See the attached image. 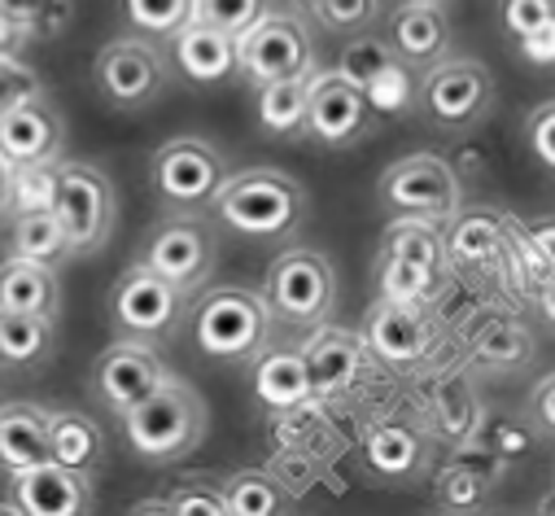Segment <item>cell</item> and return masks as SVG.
<instances>
[{
	"label": "cell",
	"mask_w": 555,
	"mask_h": 516,
	"mask_svg": "<svg viewBox=\"0 0 555 516\" xmlns=\"http://www.w3.org/2000/svg\"><path fill=\"white\" fill-rule=\"evenodd\" d=\"M210 210L245 241H285L307 219V189L275 167H245L228 171Z\"/></svg>",
	"instance_id": "obj_1"
},
{
	"label": "cell",
	"mask_w": 555,
	"mask_h": 516,
	"mask_svg": "<svg viewBox=\"0 0 555 516\" xmlns=\"http://www.w3.org/2000/svg\"><path fill=\"white\" fill-rule=\"evenodd\" d=\"M118 421H122V438H127L131 455H141L145 464H176L202 447L210 412H206V399L189 380L167 372L158 390L145 395Z\"/></svg>",
	"instance_id": "obj_2"
},
{
	"label": "cell",
	"mask_w": 555,
	"mask_h": 516,
	"mask_svg": "<svg viewBox=\"0 0 555 516\" xmlns=\"http://www.w3.org/2000/svg\"><path fill=\"white\" fill-rule=\"evenodd\" d=\"M447 232L434 219L393 215V223L380 236L376 254V281L380 298L393 302H429L447 272Z\"/></svg>",
	"instance_id": "obj_3"
},
{
	"label": "cell",
	"mask_w": 555,
	"mask_h": 516,
	"mask_svg": "<svg viewBox=\"0 0 555 516\" xmlns=\"http://www.w3.org/2000/svg\"><path fill=\"white\" fill-rule=\"evenodd\" d=\"M49 210L66 228L75 254H101L114 236V219H118L114 184L92 163L57 158L49 167Z\"/></svg>",
	"instance_id": "obj_4"
},
{
	"label": "cell",
	"mask_w": 555,
	"mask_h": 516,
	"mask_svg": "<svg viewBox=\"0 0 555 516\" xmlns=\"http://www.w3.org/2000/svg\"><path fill=\"white\" fill-rule=\"evenodd\" d=\"M271 307L241 285H215L193 307V341L206 359H254L267 346Z\"/></svg>",
	"instance_id": "obj_5"
},
{
	"label": "cell",
	"mask_w": 555,
	"mask_h": 516,
	"mask_svg": "<svg viewBox=\"0 0 555 516\" xmlns=\"http://www.w3.org/2000/svg\"><path fill=\"white\" fill-rule=\"evenodd\" d=\"M189 315V294L158 276L150 263H131L122 268V276L109 289V320L118 328V337H135V341H167L176 337V328Z\"/></svg>",
	"instance_id": "obj_6"
},
{
	"label": "cell",
	"mask_w": 555,
	"mask_h": 516,
	"mask_svg": "<svg viewBox=\"0 0 555 516\" xmlns=\"http://www.w3.org/2000/svg\"><path fill=\"white\" fill-rule=\"evenodd\" d=\"M385 210L393 215H415V219H434L451 223L464 210V184L460 171L438 158V154H406L380 171L376 184Z\"/></svg>",
	"instance_id": "obj_7"
},
{
	"label": "cell",
	"mask_w": 555,
	"mask_h": 516,
	"mask_svg": "<svg viewBox=\"0 0 555 516\" xmlns=\"http://www.w3.org/2000/svg\"><path fill=\"white\" fill-rule=\"evenodd\" d=\"M494 105V75L477 57H438L421 79V114L438 132H468Z\"/></svg>",
	"instance_id": "obj_8"
},
{
	"label": "cell",
	"mask_w": 555,
	"mask_h": 516,
	"mask_svg": "<svg viewBox=\"0 0 555 516\" xmlns=\"http://www.w3.org/2000/svg\"><path fill=\"white\" fill-rule=\"evenodd\" d=\"M267 307L289 324H324L337 307L333 263L315 249H285L267 268Z\"/></svg>",
	"instance_id": "obj_9"
},
{
	"label": "cell",
	"mask_w": 555,
	"mask_h": 516,
	"mask_svg": "<svg viewBox=\"0 0 555 516\" xmlns=\"http://www.w3.org/2000/svg\"><path fill=\"white\" fill-rule=\"evenodd\" d=\"M150 180H154V193L167 210L197 215L215 202L219 184L228 180V163L215 145L197 141V137H176L154 154Z\"/></svg>",
	"instance_id": "obj_10"
},
{
	"label": "cell",
	"mask_w": 555,
	"mask_h": 516,
	"mask_svg": "<svg viewBox=\"0 0 555 516\" xmlns=\"http://www.w3.org/2000/svg\"><path fill=\"white\" fill-rule=\"evenodd\" d=\"M236 70L262 88L275 79H294V75H311L315 70V44L311 31L294 18V14H262L254 27H245L236 36Z\"/></svg>",
	"instance_id": "obj_11"
},
{
	"label": "cell",
	"mask_w": 555,
	"mask_h": 516,
	"mask_svg": "<svg viewBox=\"0 0 555 516\" xmlns=\"http://www.w3.org/2000/svg\"><path fill=\"white\" fill-rule=\"evenodd\" d=\"M141 263H150L158 276H167V281H176L184 294H193V289H202V285L215 276L219 236H215V228H210L202 215L176 210L171 219H163V223L150 232Z\"/></svg>",
	"instance_id": "obj_12"
},
{
	"label": "cell",
	"mask_w": 555,
	"mask_h": 516,
	"mask_svg": "<svg viewBox=\"0 0 555 516\" xmlns=\"http://www.w3.org/2000/svg\"><path fill=\"white\" fill-rule=\"evenodd\" d=\"M376 127V109L372 101L337 70H315L311 75V96H307V127L302 132L324 145V150H354L359 141H367V132Z\"/></svg>",
	"instance_id": "obj_13"
},
{
	"label": "cell",
	"mask_w": 555,
	"mask_h": 516,
	"mask_svg": "<svg viewBox=\"0 0 555 516\" xmlns=\"http://www.w3.org/2000/svg\"><path fill=\"white\" fill-rule=\"evenodd\" d=\"M92 75H96V88L109 105L145 109V105L158 101V92L167 83V62L145 36H122V40H109L96 53Z\"/></svg>",
	"instance_id": "obj_14"
},
{
	"label": "cell",
	"mask_w": 555,
	"mask_h": 516,
	"mask_svg": "<svg viewBox=\"0 0 555 516\" xmlns=\"http://www.w3.org/2000/svg\"><path fill=\"white\" fill-rule=\"evenodd\" d=\"M163 376H167V367H163V359H158V350L150 341L118 337L92 363V395L101 399V408L122 416L145 395H154L163 385Z\"/></svg>",
	"instance_id": "obj_15"
},
{
	"label": "cell",
	"mask_w": 555,
	"mask_h": 516,
	"mask_svg": "<svg viewBox=\"0 0 555 516\" xmlns=\"http://www.w3.org/2000/svg\"><path fill=\"white\" fill-rule=\"evenodd\" d=\"M363 346L389 367H421L438 346V324L425 315V302L376 298L363 324Z\"/></svg>",
	"instance_id": "obj_16"
},
{
	"label": "cell",
	"mask_w": 555,
	"mask_h": 516,
	"mask_svg": "<svg viewBox=\"0 0 555 516\" xmlns=\"http://www.w3.org/2000/svg\"><path fill=\"white\" fill-rule=\"evenodd\" d=\"M66 145V122L49 105V96H31L0 114V154L14 171L53 167Z\"/></svg>",
	"instance_id": "obj_17"
},
{
	"label": "cell",
	"mask_w": 555,
	"mask_h": 516,
	"mask_svg": "<svg viewBox=\"0 0 555 516\" xmlns=\"http://www.w3.org/2000/svg\"><path fill=\"white\" fill-rule=\"evenodd\" d=\"M337 75H346L372 101L376 114H398L411 101L406 62L376 36H354L337 57Z\"/></svg>",
	"instance_id": "obj_18"
},
{
	"label": "cell",
	"mask_w": 555,
	"mask_h": 516,
	"mask_svg": "<svg viewBox=\"0 0 555 516\" xmlns=\"http://www.w3.org/2000/svg\"><path fill=\"white\" fill-rule=\"evenodd\" d=\"M10 499L27 516H83L92 512V477L57 460L10 473Z\"/></svg>",
	"instance_id": "obj_19"
},
{
	"label": "cell",
	"mask_w": 555,
	"mask_h": 516,
	"mask_svg": "<svg viewBox=\"0 0 555 516\" xmlns=\"http://www.w3.org/2000/svg\"><path fill=\"white\" fill-rule=\"evenodd\" d=\"M516 254V223L499 210H460L447 223V258L473 272H490Z\"/></svg>",
	"instance_id": "obj_20"
},
{
	"label": "cell",
	"mask_w": 555,
	"mask_h": 516,
	"mask_svg": "<svg viewBox=\"0 0 555 516\" xmlns=\"http://www.w3.org/2000/svg\"><path fill=\"white\" fill-rule=\"evenodd\" d=\"M389 49L406 66H434L451 49V18L442 5H406L398 0V10L389 14Z\"/></svg>",
	"instance_id": "obj_21"
},
{
	"label": "cell",
	"mask_w": 555,
	"mask_h": 516,
	"mask_svg": "<svg viewBox=\"0 0 555 516\" xmlns=\"http://www.w3.org/2000/svg\"><path fill=\"white\" fill-rule=\"evenodd\" d=\"M171 62L189 83H202V88L223 83L236 70V36L215 31L193 18L171 36Z\"/></svg>",
	"instance_id": "obj_22"
},
{
	"label": "cell",
	"mask_w": 555,
	"mask_h": 516,
	"mask_svg": "<svg viewBox=\"0 0 555 516\" xmlns=\"http://www.w3.org/2000/svg\"><path fill=\"white\" fill-rule=\"evenodd\" d=\"M249 380H254V399L271 412H294L315 399L311 367H307L302 350H258Z\"/></svg>",
	"instance_id": "obj_23"
},
{
	"label": "cell",
	"mask_w": 555,
	"mask_h": 516,
	"mask_svg": "<svg viewBox=\"0 0 555 516\" xmlns=\"http://www.w3.org/2000/svg\"><path fill=\"white\" fill-rule=\"evenodd\" d=\"M425 460H429L425 438L402 421H376L363 429V464L380 481H411L425 468Z\"/></svg>",
	"instance_id": "obj_24"
},
{
	"label": "cell",
	"mask_w": 555,
	"mask_h": 516,
	"mask_svg": "<svg viewBox=\"0 0 555 516\" xmlns=\"http://www.w3.org/2000/svg\"><path fill=\"white\" fill-rule=\"evenodd\" d=\"M307 367H311V385L315 395H341L354 385L359 367H363V333H346V328H320L307 341Z\"/></svg>",
	"instance_id": "obj_25"
},
{
	"label": "cell",
	"mask_w": 555,
	"mask_h": 516,
	"mask_svg": "<svg viewBox=\"0 0 555 516\" xmlns=\"http://www.w3.org/2000/svg\"><path fill=\"white\" fill-rule=\"evenodd\" d=\"M53 460L49 451V412L36 403H0V468L23 473Z\"/></svg>",
	"instance_id": "obj_26"
},
{
	"label": "cell",
	"mask_w": 555,
	"mask_h": 516,
	"mask_svg": "<svg viewBox=\"0 0 555 516\" xmlns=\"http://www.w3.org/2000/svg\"><path fill=\"white\" fill-rule=\"evenodd\" d=\"M0 307L5 311H27V315H53L62 311V281L57 268L31 263V258H5L0 263Z\"/></svg>",
	"instance_id": "obj_27"
},
{
	"label": "cell",
	"mask_w": 555,
	"mask_h": 516,
	"mask_svg": "<svg viewBox=\"0 0 555 516\" xmlns=\"http://www.w3.org/2000/svg\"><path fill=\"white\" fill-rule=\"evenodd\" d=\"M499 464L503 460H494L490 451H473V455H460V460H451L442 473H438V503L447 507V512H473V507H481L486 503V494H490V486H494V477H499Z\"/></svg>",
	"instance_id": "obj_28"
},
{
	"label": "cell",
	"mask_w": 555,
	"mask_h": 516,
	"mask_svg": "<svg viewBox=\"0 0 555 516\" xmlns=\"http://www.w3.org/2000/svg\"><path fill=\"white\" fill-rule=\"evenodd\" d=\"M53 315H27L0 307V367H40L53 354Z\"/></svg>",
	"instance_id": "obj_29"
},
{
	"label": "cell",
	"mask_w": 555,
	"mask_h": 516,
	"mask_svg": "<svg viewBox=\"0 0 555 516\" xmlns=\"http://www.w3.org/2000/svg\"><path fill=\"white\" fill-rule=\"evenodd\" d=\"M49 451L57 464L92 477L101 468V455H105L101 425L83 412H49Z\"/></svg>",
	"instance_id": "obj_30"
},
{
	"label": "cell",
	"mask_w": 555,
	"mask_h": 516,
	"mask_svg": "<svg viewBox=\"0 0 555 516\" xmlns=\"http://www.w3.org/2000/svg\"><path fill=\"white\" fill-rule=\"evenodd\" d=\"M14 254L31 258V263H44V268H62L66 258H75V249L66 241V228L57 223V215L49 206H23L18 210V219H14Z\"/></svg>",
	"instance_id": "obj_31"
},
{
	"label": "cell",
	"mask_w": 555,
	"mask_h": 516,
	"mask_svg": "<svg viewBox=\"0 0 555 516\" xmlns=\"http://www.w3.org/2000/svg\"><path fill=\"white\" fill-rule=\"evenodd\" d=\"M315 75V70H311ZM311 75H294V79H275L258 88V122L271 137H298L307 127V96H311Z\"/></svg>",
	"instance_id": "obj_32"
},
{
	"label": "cell",
	"mask_w": 555,
	"mask_h": 516,
	"mask_svg": "<svg viewBox=\"0 0 555 516\" xmlns=\"http://www.w3.org/2000/svg\"><path fill=\"white\" fill-rule=\"evenodd\" d=\"M468 350L486 363V367H520V363H529V354H533V337L512 320V315H486L477 328H473V337H468Z\"/></svg>",
	"instance_id": "obj_33"
},
{
	"label": "cell",
	"mask_w": 555,
	"mask_h": 516,
	"mask_svg": "<svg viewBox=\"0 0 555 516\" xmlns=\"http://www.w3.org/2000/svg\"><path fill=\"white\" fill-rule=\"evenodd\" d=\"M223 499H228V516H281V512H289L285 486L258 468L232 473L223 481Z\"/></svg>",
	"instance_id": "obj_34"
},
{
	"label": "cell",
	"mask_w": 555,
	"mask_h": 516,
	"mask_svg": "<svg viewBox=\"0 0 555 516\" xmlns=\"http://www.w3.org/2000/svg\"><path fill=\"white\" fill-rule=\"evenodd\" d=\"M0 18L23 40H57L70 27L75 5L70 0H0Z\"/></svg>",
	"instance_id": "obj_35"
},
{
	"label": "cell",
	"mask_w": 555,
	"mask_h": 516,
	"mask_svg": "<svg viewBox=\"0 0 555 516\" xmlns=\"http://www.w3.org/2000/svg\"><path fill=\"white\" fill-rule=\"evenodd\" d=\"M122 18L135 36L171 40L184 23H193V0H122Z\"/></svg>",
	"instance_id": "obj_36"
},
{
	"label": "cell",
	"mask_w": 555,
	"mask_h": 516,
	"mask_svg": "<svg viewBox=\"0 0 555 516\" xmlns=\"http://www.w3.org/2000/svg\"><path fill=\"white\" fill-rule=\"evenodd\" d=\"M262 14H267V0H193V18L228 36H241Z\"/></svg>",
	"instance_id": "obj_37"
},
{
	"label": "cell",
	"mask_w": 555,
	"mask_h": 516,
	"mask_svg": "<svg viewBox=\"0 0 555 516\" xmlns=\"http://www.w3.org/2000/svg\"><path fill=\"white\" fill-rule=\"evenodd\" d=\"M167 512L171 516H228V499H223V486L219 481L193 477V481H180L167 494Z\"/></svg>",
	"instance_id": "obj_38"
},
{
	"label": "cell",
	"mask_w": 555,
	"mask_h": 516,
	"mask_svg": "<svg viewBox=\"0 0 555 516\" xmlns=\"http://www.w3.org/2000/svg\"><path fill=\"white\" fill-rule=\"evenodd\" d=\"M499 23L516 44H525L555 23V0H499Z\"/></svg>",
	"instance_id": "obj_39"
},
{
	"label": "cell",
	"mask_w": 555,
	"mask_h": 516,
	"mask_svg": "<svg viewBox=\"0 0 555 516\" xmlns=\"http://www.w3.org/2000/svg\"><path fill=\"white\" fill-rule=\"evenodd\" d=\"M380 0H320L315 18L324 31H341V36H359L376 23Z\"/></svg>",
	"instance_id": "obj_40"
},
{
	"label": "cell",
	"mask_w": 555,
	"mask_h": 516,
	"mask_svg": "<svg viewBox=\"0 0 555 516\" xmlns=\"http://www.w3.org/2000/svg\"><path fill=\"white\" fill-rule=\"evenodd\" d=\"M31 96H44L40 70H31L18 53H0V114L31 101Z\"/></svg>",
	"instance_id": "obj_41"
},
{
	"label": "cell",
	"mask_w": 555,
	"mask_h": 516,
	"mask_svg": "<svg viewBox=\"0 0 555 516\" xmlns=\"http://www.w3.org/2000/svg\"><path fill=\"white\" fill-rule=\"evenodd\" d=\"M516 249L538 276H551L555 272V215L516 228Z\"/></svg>",
	"instance_id": "obj_42"
},
{
	"label": "cell",
	"mask_w": 555,
	"mask_h": 516,
	"mask_svg": "<svg viewBox=\"0 0 555 516\" xmlns=\"http://www.w3.org/2000/svg\"><path fill=\"white\" fill-rule=\"evenodd\" d=\"M473 442L481 447V451H490L494 460H520L529 447H533V438L525 434V429H516V425H507L503 416H494V421H486V425H477L473 429Z\"/></svg>",
	"instance_id": "obj_43"
},
{
	"label": "cell",
	"mask_w": 555,
	"mask_h": 516,
	"mask_svg": "<svg viewBox=\"0 0 555 516\" xmlns=\"http://www.w3.org/2000/svg\"><path fill=\"white\" fill-rule=\"evenodd\" d=\"M525 137H529V150H533V158L555 176V96L551 101H542L533 114H529V122H525Z\"/></svg>",
	"instance_id": "obj_44"
},
{
	"label": "cell",
	"mask_w": 555,
	"mask_h": 516,
	"mask_svg": "<svg viewBox=\"0 0 555 516\" xmlns=\"http://www.w3.org/2000/svg\"><path fill=\"white\" fill-rule=\"evenodd\" d=\"M533 425L546 429V434H555V372L533 390Z\"/></svg>",
	"instance_id": "obj_45"
},
{
	"label": "cell",
	"mask_w": 555,
	"mask_h": 516,
	"mask_svg": "<svg viewBox=\"0 0 555 516\" xmlns=\"http://www.w3.org/2000/svg\"><path fill=\"white\" fill-rule=\"evenodd\" d=\"M18 197V171L5 163V154H0V215H5Z\"/></svg>",
	"instance_id": "obj_46"
},
{
	"label": "cell",
	"mask_w": 555,
	"mask_h": 516,
	"mask_svg": "<svg viewBox=\"0 0 555 516\" xmlns=\"http://www.w3.org/2000/svg\"><path fill=\"white\" fill-rule=\"evenodd\" d=\"M538 311H542L546 324H555V272L538 276Z\"/></svg>",
	"instance_id": "obj_47"
},
{
	"label": "cell",
	"mask_w": 555,
	"mask_h": 516,
	"mask_svg": "<svg viewBox=\"0 0 555 516\" xmlns=\"http://www.w3.org/2000/svg\"><path fill=\"white\" fill-rule=\"evenodd\" d=\"M18 44H23V36H18V31H14L5 18H0V53H14Z\"/></svg>",
	"instance_id": "obj_48"
},
{
	"label": "cell",
	"mask_w": 555,
	"mask_h": 516,
	"mask_svg": "<svg viewBox=\"0 0 555 516\" xmlns=\"http://www.w3.org/2000/svg\"><path fill=\"white\" fill-rule=\"evenodd\" d=\"M406 5H442V10H447L451 0H406Z\"/></svg>",
	"instance_id": "obj_49"
},
{
	"label": "cell",
	"mask_w": 555,
	"mask_h": 516,
	"mask_svg": "<svg viewBox=\"0 0 555 516\" xmlns=\"http://www.w3.org/2000/svg\"><path fill=\"white\" fill-rule=\"evenodd\" d=\"M294 5H298V10H307V14H315V5H320V0H294Z\"/></svg>",
	"instance_id": "obj_50"
}]
</instances>
